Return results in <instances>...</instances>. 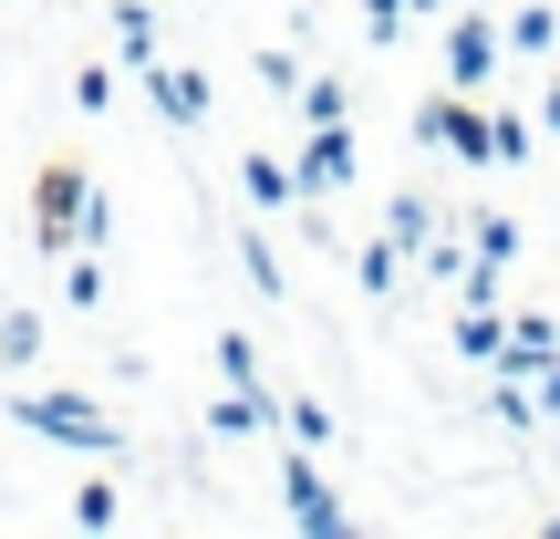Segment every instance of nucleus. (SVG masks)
Here are the masks:
<instances>
[{
	"instance_id": "nucleus-1",
	"label": "nucleus",
	"mask_w": 560,
	"mask_h": 539,
	"mask_svg": "<svg viewBox=\"0 0 560 539\" xmlns=\"http://www.w3.org/2000/svg\"><path fill=\"white\" fill-rule=\"evenodd\" d=\"M32 249L42 260H62V249H115V198H104L73 156L32 177Z\"/></svg>"
},
{
	"instance_id": "nucleus-2",
	"label": "nucleus",
	"mask_w": 560,
	"mask_h": 539,
	"mask_svg": "<svg viewBox=\"0 0 560 539\" xmlns=\"http://www.w3.org/2000/svg\"><path fill=\"white\" fill-rule=\"evenodd\" d=\"M11 425H21V436L73 446V457H125V425L104 415L94 395H62V384H21V395H11Z\"/></svg>"
},
{
	"instance_id": "nucleus-3",
	"label": "nucleus",
	"mask_w": 560,
	"mask_h": 539,
	"mask_svg": "<svg viewBox=\"0 0 560 539\" xmlns=\"http://www.w3.org/2000/svg\"><path fill=\"white\" fill-rule=\"evenodd\" d=\"M280 508H291L301 539H353V508L322 488V467H312V446H301V436L280 446Z\"/></svg>"
},
{
	"instance_id": "nucleus-4",
	"label": "nucleus",
	"mask_w": 560,
	"mask_h": 539,
	"mask_svg": "<svg viewBox=\"0 0 560 539\" xmlns=\"http://www.w3.org/2000/svg\"><path fill=\"white\" fill-rule=\"evenodd\" d=\"M416 145L425 156H457V166H488V115H478V94H425L416 104Z\"/></svg>"
},
{
	"instance_id": "nucleus-5",
	"label": "nucleus",
	"mask_w": 560,
	"mask_h": 539,
	"mask_svg": "<svg viewBox=\"0 0 560 539\" xmlns=\"http://www.w3.org/2000/svg\"><path fill=\"white\" fill-rule=\"evenodd\" d=\"M499 62H509L499 11H446V83H457V94H488V83H499Z\"/></svg>"
},
{
	"instance_id": "nucleus-6",
	"label": "nucleus",
	"mask_w": 560,
	"mask_h": 539,
	"mask_svg": "<svg viewBox=\"0 0 560 539\" xmlns=\"http://www.w3.org/2000/svg\"><path fill=\"white\" fill-rule=\"evenodd\" d=\"M291 177H301V198H342V187L363 177L353 125H312V136H301V156H291Z\"/></svg>"
},
{
	"instance_id": "nucleus-7",
	"label": "nucleus",
	"mask_w": 560,
	"mask_h": 539,
	"mask_svg": "<svg viewBox=\"0 0 560 539\" xmlns=\"http://www.w3.org/2000/svg\"><path fill=\"white\" fill-rule=\"evenodd\" d=\"M208 436H280V395L270 384H229V395L208 405Z\"/></svg>"
},
{
	"instance_id": "nucleus-8",
	"label": "nucleus",
	"mask_w": 560,
	"mask_h": 539,
	"mask_svg": "<svg viewBox=\"0 0 560 539\" xmlns=\"http://www.w3.org/2000/svg\"><path fill=\"white\" fill-rule=\"evenodd\" d=\"M540 363H560V321L550 312H509V342H499V374H540Z\"/></svg>"
},
{
	"instance_id": "nucleus-9",
	"label": "nucleus",
	"mask_w": 560,
	"mask_h": 539,
	"mask_svg": "<svg viewBox=\"0 0 560 539\" xmlns=\"http://www.w3.org/2000/svg\"><path fill=\"white\" fill-rule=\"evenodd\" d=\"M145 94H156L166 125H208V73H177V62H145Z\"/></svg>"
},
{
	"instance_id": "nucleus-10",
	"label": "nucleus",
	"mask_w": 560,
	"mask_h": 539,
	"mask_svg": "<svg viewBox=\"0 0 560 539\" xmlns=\"http://www.w3.org/2000/svg\"><path fill=\"white\" fill-rule=\"evenodd\" d=\"M499 42L520 62H540V52H560V11H550V0H509V11H499Z\"/></svg>"
},
{
	"instance_id": "nucleus-11",
	"label": "nucleus",
	"mask_w": 560,
	"mask_h": 539,
	"mask_svg": "<svg viewBox=\"0 0 560 539\" xmlns=\"http://www.w3.org/2000/svg\"><path fill=\"white\" fill-rule=\"evenodd\" d=\"M240 198L260 208V219H280V208H301V177H291V156H240Z\"/></svg>"
},
{
	"instance_id": "nucleus-12",
	"label": "nucleus",
	"mask_w": 560,
	"mask_h": 539,
	"mask_svg": "<svg viewBox=\"0 0 560 539\" xmlns=\"http://www.w3.org/2000/svg\"><path fill=\"white\" fill-rule=\"evenodd\" d=\"M436 229H446V219H436V198H425V187H395V208H384V239H395L405 260H416V249L436 239Z\"/></svg>"
},
{
	"instance_id": "nucleus-13",
	"label": "nucleus",
	"mask_w": 560,
	"mask_h": 539,
	"mask_svg": "<svg viewBox=\"0 0 560 539\" xmlns=\"http://www.w3.org/2000/svg\"><path fill=\"white\" fill-rule=\"evenodd\" d=\"M467 249H478V260H499V270H509V260H520V249H529V229L509 219V208H478V219H467Z\"/></svg>"
},
{
	"instance_id": "nucleus-14",
	"label": "nucleus",
	"mask_w": 560,
	"mask_h": 539,
	"mask_svg": "<svg viewBox=\"0 0 560 539\" xmlns=\"http://www.w3.org/2000/svg\"><path fill=\"white\" fill-rule=\"evenodd\" d=\"M115 52H125V73L156 62V11H145V0H115Z\"/></svg>"
},
{
	"instance_id": "nucleus-15",
	"label": "nucleus",
	"mask_w": 560,
	"mask_h": 539,
	"mask_svg": "<svg viewBox=\"0 0 560 539\" xmlns=\"http://www.w3.org/2000/svg\"><path fill=\"white\" fill-rule=\"evenodd\" d=\"M353 280H363V301H384V291L405 280V249H395V239H363V249H353Z\"/></svg>"
},
{
	"instance_id": "nucleus-16",
	"label": "nucleus",
	"mask_w": 560,
	"mask_h": 539,
	"mask_svg": "<svg viewBox=\"0 0 560 539\" xmlns=\"http://www.w3.org/2000/svg\"><path fill=\"white\" fill-rule=\"evenodd\" d=\"M42 363V321L32 312H0V374H32Z\"/></svg>"
},
{
	"instance_id": "nucleus-17",
	"label": "nucleus",
	"mask_w": 560,
	"mask_h": 539,
	"mask_svg": "<svg viewBox=\"0 0 560 539\" xmlns=\"http://www.w3.org/2000/svg\"><path fill=\"white\" fill-rule=\"evenodd\" d=\"M301 125H353V94H342L332 73H312L301 83Z\"/></svg>"
},
{
	"instance_id": "nucleus-18",
	"label": "nucleus",
	"mask_w": 560,
	"mask_h": 539,
	"mask_svg": "<svg viewBox=\"0 0 560 539\" xmlns=\"http://www.w3.org/2000/svg\"><path fill=\"white\" fill-rule=\"evenodd\" d=\"M62 301H73V312H104V270H94V249H62Z\"/></svg>"
},
{
	"instance_id": "nucleus-19",
	"label": "nucleus",
	"mask_w": 560,
	"mask_h": 539,
	"mask_svg": "<svg viewBox=\"0 0 560 539\" xmlns=\"http://www.w3.org/2000/svg\"><path fill=\"white\" fill-rule=\"evenodd\" d=\"M280 425H291L301 446H332V405H312V395H280Z\"/></svg>"
},
{
	"instance_id": "nucleus-20",
	"label": "nucleus",
	"mask_w": 560,
	"mask_h": 539,
	"mask_svg": "<svg viewBox=\"0 0 560 539\" xmlns=\"http://www.w3.org/2000/svg\"><path fill=\"white\" fill-rule=\"evenodd\" d=\"M488 166H529V115H488Z\"/></svg>"
},
{
	"instance_id": "nucleus-21",
	"label": "nucleus",
	"mask_w": 560,
	"mask_h": 539,
	"mask_svg": "<svg viewBox=\"0 0 560 539\" xmlns=\"http://www.w3.org/2000/svg\"><path fill=\"white\" fill-rule=\"evenodd\" d=\"M240 270H249V291H260V301H280V249L260 239V229L240 239Z\"/></svg>"
},
{
	"instance_id": "nucleus-22",
	"label": "nucleus",
	"mask_w": 560,
	"mask_h": 539,
	"mask_svg": "<svg viewBox=\"0 0 560 539\" xmlns=\"http://www.w3.org/2000/svg\"><path fill=\"white\" fill-rule=\"evenodd\" d=\"M219 374L229 384H260V342H249V332H219Z\"/></svg>"
},
{
	"instance_id": "nucleus-23",
	"label": "nucleus",
	"mask_w": 560,
	"mask_h": 539,
	"mask_svg": "<svg viewBox=\"0 0 560 539\" xmlns=\"http://www.w3.org/2000/svg\"><path fill=\"white\" fill-rule=\"evenodd\" d=\"M125 519V508H115V478H104V488H83V499H73V529H115Z\"/></svg>"
},
{
	"instance_id": "nucleus-24",
	"label": "nucleus",
	"mask_w": 560,
	"mask_h": 539,
	"mask_svg": "<svg viewBox=\"0 0 560 539\" xmlns=\"http://www.w3.org/2000/svg\"><path fill=\"white\" fill-rule=\"evenodd\" d=\"M363 42H405V0H363Z\"/></svg>"
},
{
	"instance_id": "nucleus-25",
	"label": "nucleus",
	"mask_w": 560,
	"mask_h": 539,
	"mask_svg": "<svg viewBox=\"0 0 560 539\" xmlns=\"http://www.w3.org/2000/svg\"><path fill=\"white\" fill-rule=\"evenodd\" d=\"M446 11H457V0H405V21H446Z\"/></svg>"
},
{
	"instance_id": "nucleus-26",
	"label": "nucleus",
	"mask_w": 560,
	"mask_h": 539,
	"mask_svg": "<svg viewBox=\"0 0 560 539\" xmlns=\"http://www.w3.org/2000/svg\"><path fill=\"white\" fill-rule=\"evenodd\" d=\"M540 136H560V83H550V94H540Z\"/></svg>"
},
{
	"instance_id": "nucleus-27",
	"label": "nucleus",
	"mask_w": 560,
	"mask_h": 539,
	"mask_svg": "<svg viewBox=\"0 0 560 539\" xmlns=\"http://www.w3.org/2000/svg\"><path fill=\"white\" fill-rule=\"evenodd\" d=\"M457 11H499V0H457Z\"/></svg>"
},
{
	"instance_id": "nucleus-28",
	"label": "nucleus",
	"mask_w": 560,
	"mask_h": 539,
	"mask_svg": "<svg viewBox=\"0 0 560 539\" xmlns=\"http://www.w3.org/2000/svg\"><path fill=\"white\" fill-rule=\"evenodd\" d=\"M540 529H550V539H560V508H550V519H540Z\"/></svg>"
}]
</instances>
